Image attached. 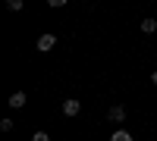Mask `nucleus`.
Listing matches in <instances>:
<instances>
[{
  "mask_svg": "<svg viewBox=\"0 0 157 141\" xmlns=\"http://www.w3.org/2000/svg\"><path fill=\"white\" fill-rule=\"evenodd\" d=\"M60 110H63V116H78V113H82V104H78L75 97H66L60 104Z\"/></svg>",
  "mask_w": 157,
  "mask_h": 141,
  "instance_id": "f257e3e1",
  "label": "nucleus"
},
{
  "mask_svg": "<svg viewBox=\"0 0 157 141\" xmlns=\"http://www.w3.org/2000/svg\"><path fill=\"white\" fill-rule=\"evenodd\" d=\"M35 47L41 50V54H47V50H54V47H57V35H50V32H47V35H41Z\"/></svg>",
  "mask_w": 157,
  "mask_h": 141,
  "instance_id": "f03ea898",
  "label": "nucleus"
},
{
  "mask_svg": "<svg viewBox=\"0 0 157 141\" xmlns=\"http://www.w3.org/2000/svg\"><path fill=\"white\" fill-rule=\"evenodd\" d=\"M107 119H110V122H123V119H126V107H123V104H113V107L107 110Z\"/></svg>",
  "mask_w": 157,
  "mask_h": 141,
  "instance_id": "7ed1b4c3",
  "label": "nucleus"
},
{
  "mask_svg": "<svg viewBox=\"0 0 157 141\" xmlns=\"http://www.w3.org/2000/svg\"><path fill=\"white\" fill-rule=\"evenodd\" d=\"M25 100H29V97H25V91H16V94H10L6 104H10L13 110H22V107H25Z\"/></svg>",
  "mask_w": 157,
  "mask_h": 141,
  "instance_id": "20e7f679",
  "label": "nucleus"
},
{
  "mask_svg": "<svg viewBox=\"0 0 157 141\" xmlns=\"http://www.w3.org/2000/svg\"><path fill=\"white\" fill-rule=\"evenodd\" d=\"M141 32H145V35H154V32H157V19H141Z\"/></svg>",
  "mask_w": 157,
  "mask_h": 141,
  "instance_id": "39448f33",
  "label": "nucleus"
},
{
  "mask_svg": "<svg viewBox=\"0 0 157 141\" xmlns=\"http://www.w3.org/2000/svg\"><path fill=\"white\" fill-rule=\"evenodd\" d=\"M110 141H132V135H129L126 129H116V132L110 135Z\"/></svg>",
  "mask_w": 157,
  "mask_h": 141,
  "instance_id": "423d86ee",
  "label": "nucleus"
},
{
  "mask_svg": "<svg viewBox=\"0 0 157 141\" xmlns=\"http://www.w3.org/2000/svg\"><path fill=\"white\" fill-rule=\"evenodd\" d=\"M25 3H22V0H6V9H13V13H19Z\"/></svg>",
  "mask_w": 157,
  "mask_h": 141,
  "instance_id": "0eeeda50",
  "label": "nucleus"
},
{
  "mask_svg": "<svg viewBox=\"0 0 157 141\" xmlns=\"http://www.w3.org/2000/svg\"><path fill=\"white\" fill-rule=\"evenodd\" d=\"M32 141H50V135H47V132H35Z\"/></svg>",
  "mask_w": 157,
  "mask_h": 141,
  "instance_id": "6e6552de",
  "label": "nucleus"
},
{
  "mask_svg": "<svg viewBox=\"0 0 157 141\" xmlns=\"http://www.w3.org/2000/svg\"><path fill=\"white\" fill-rule=\"evenodd\" d=\"M13 129V119H0V132H10Z\"/></svg>",
  "mask_w": 157,
  "mask_h": 141,
  "instance_id": "1a4fd4ad",
  "label": "nucleus"
},
{
  "mask_svg": "<svg viewBox=\"0 0 157 141\" xmlns=\"http://www.w3.org/2000/svg\"><path fill=\"white\" fill-rule=\"evenodd\" d=\"M151 82H154V85H157V69H154V72H151Z\"/></svg>",
  "mask_w": 157,
  "mask_h": 141,
  "instance_id": "9d476101",
  "label": "nucleus"
}]
</instances>
